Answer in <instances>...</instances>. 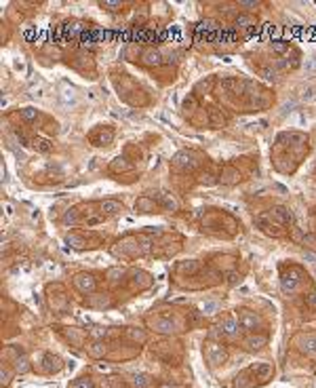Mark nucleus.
<instances>
[{"label":"nucleus","instance_id":"nucleus-1","mask_svg":"<svg viewBox=\"0 0 316 388\" xmlns=\"http://www.w3.org/2000/svg\"><path fill=\"white\" fill-rule=\"evenodd\" d=\"M302 281H304V270L295 264H289L280 270V287H283V293H289L293 295L297 289L302 287Z\"/></svg>","mask_w":316,"mask_h":388},{"label":"nucleus","instance_id":"nucleus-2","mask_svg":"<svg viewBox=\"0 0 316 388\" xmlns=\"http://www.w3.org/2000/svg\"><path fill=\"white\" fill-rule=\"evenodd\" d=\"M257 226H259L261 232H266L268 236H274V239H283V236H287V228L276 224V222H272L270 217H257Z\"/></svg>","mask_w":316,"mask_h":388},{"label":"nucleus","instance_id":"nucleus-3","mask_svg":"<svg viewBox=\"0 0 316 388\" xmlns=\"http://www.w3.org/2000/svg\"><path fill=\"white\" fill-rule=\"evenodd\" d=\"M268 217L272 219V222H276V224H280V226H291V222H293V217H291V211H289L287 207H283V205H274L270 209V213H268Z\"/></svg>","mask_w":316,"mask_h":388},{"label":"nucleus","instance_id":"nucleus-4","mask_svg":"<svg viewBox=\"0 0 316 388\" xmlns=\"http://www.w3.org/2000/svg\"><path fill=\"white\" fill-rule=\"evenodd\" d=\"M297 348H300L306 357H316V336L314 333H302L297 338Z\"/></svg>","mask_w":316,"mask_h":388},{"label":"nucleus","instance_id":"nucleus-5","mask_svg":"<svg viewBox=\"0 0 316 388\" xmlns=\"http://www.w3.org/2000/svg\"><path fill=\"white\" fill-rule=\"evenodd\" d=\"M205 352H207V359H209L211 365H219V363L226 361V348L219 346V344H215V342H209Z\"/></svg>","mask_w":316,"mask_h":388},{"label":"nucleus","instance_id":"nucleus-6","mask_svg":"<svg viewBox=\"0 0 316 388\" xmlns=\"http://www.w3.org/2000/svg\"><path fill=\"white\" fill-rule=\"evenodd\" d=\"M272 365H268V363H259V365H253L251 367V374H253V378H255V382L257 384H266V382H270L272 380Z\"/></svg>","mask_w":316,"mask_h":388},{"label":"nucleus","instance_id":"nucleus-7","mask_svg":"<svg viewBox=\"0 0 316 388\" xmlns=\"http://www.w3.org/2000/svg\"><path fill=\"white\" fill-rule=\"evenodd\" d=\"M238 316H240V325L244 329H249V331H253V329H257L259 325H261V321H259V316L255 314V312H251V310H242L238 312Z\"/></svg>","mask_w":316,"mask_h":388},{"label":"nucleus","instance_id":"nucleus-8","mask_svg":"<svg viewBox=\"0 0 316 388\" xmlns=\"http://www.w3.org/2000/svg\"><path fill=\"white\" fill-rule=\"evenodd\" d=\"M74 285L80 289V291H84V293H93V291H95V279H93V275H86V272H82V275H78L74 279Z\"/></svg>","mask_w":316,"mask_h":388},{"label":"nucleus","instance_id":"nucleus-9","mask_svg":"<svg viewBox=\"0 0 316 388\" xmlns=\"http://www.w3.org/2000/svg\"><path fill=\"white\" fill-rule=\"evenodd\" d=\"M222 329H224V333L228 338H238V333H240V323L234 319V316H228V319L222 323Z\"/></svg>","mask_w":316,"mask_h":388},{"label":"nucleus","instance_id":"nucleus-10","mask_svg":"<svg viewBox=\"0 0 316 388\" xmlns=\"http://www.w3.org/2000/svg\"><path fill=\"white\" fill-rule=\"evenodd\" d=\"M266 344H268V336H251L244 342V346H247V350L255 352V350H261Z\"/></svg>","mask_w":316,"mask_h":388},{"label":"nucleus","instance_id":"nucleus-11","mask_svg":"<svg viewBox=\"0 0 316 388\" xmlns=\"http://www.w3.org/2000/svg\"><path fill=\"white\" fill-rule=\"evenodd\" d=\"M255 384H257V382H255V378H253L251 369H249V372H244V374H240V376L234 380V386H236V388H253Z\"/></svg>","mask_w":316,"mask_h":388},{"label":"nucleus","instance_id":"nucleus-12","mask_svg":"<svg viewBox=\"0 0 316 388\" xmlns=\"http://www.w3.org/2000/svg\"><path fill=\"white\" fill-rule=\"evenodd\" d=\"M173 165L175 167H183V169H188V167H194V158L190 156V152H179L177 156L173 158Z\"/></svg>","mask_w":316,"mask_h":388},{"label":"nucleus","instance_id":"nucleus-13","mask_svg":"<svg viewBox=\"0 0 316 388\" xmlns=\"http://www.w3.org/2000/svg\"><path fill=\"white\" fill-rule=\"evenodd\" d=\"M142 61L146 66H160L162 64V55H160V51H146Z\"/></svg>","mask_w":316,"mask_h":388},{"label":"nucleus","instance_id":"nucleus-14","mask_svg":"<svg viewBox=\"0 0 316 388\" xmlns=\"http://www.w3.org/2000/svg\"><path fill=\"white\" fill-rule=\"evenodd\" d=\"M120 209H122V205H120V202H116V200H103L101 202V211L105 215H114V213H118Z\"/></svg>","mask_w":316,"mask_h":388},{"label":"nucleus","instance_id":"nucleus-15","mask_svg":"<svg viewBox=\"0 0 316 388\" xmlns=\"http://www.w3.org/2000/svg\"><path fill=\"white\" fill-rule=\"evenodd\" d=\"M131 384H133V388H148L150 386V378L146 374H135L131 376Z\"/></svg>","mask_w":316,"mask_h":388},{"label":"nucleus","instance_id":"nucleus-16","mask_svg":"<svg viewBox=\"0 0 316 388\" xmlns=\"http://www.w3.org/2000/svg\"><path fill=\"white\" fill-rule=\"evenodd\" d=\"M89 355H91L93 359H99V357H103V355H105V344H101V342H95V344H91V346H89Z\"/></svg>","mask_w":316,"mask_h":388},{"label":"nucleus","instance_id":"nucleus-17","mask_svg":"<svg viewBox=\"0 0 316 388\" xmlns=\"http://www.w3.org/2000/svg\"><path fill=\"white\" fill-rule=\"evenodd\" d=\"M152 327H154V329H158V331H164V333H171V331H173L171 321H166V319H158L156 323L152 321Z\"/></svg>","mask_w":316,"mask_h":388},{"label":"nucleus","instance_id":"nucleus-18","mask_svg":"<svg viewBox=\"0 0 316 388\" xmlns=\"http://www.w3.org/2000/svg\"><path fill=\"white\" fill-rule=\"evenodd\" d=\"M42 365H45V369H47V372H57V369L61 367V361L49 355V357L45 359V363H42Z\"/></svg>","mask_w":316,"mask_h":388},{"label":"nucleus","instance_id":"nucleus-19","mask_svg":"<svg viewBox=\"0 0 316 388\" xmlns=\"http://www.w3.org/2000/svg\"><path fill=\"white\" fill-rule=\"evenodd\" d=\"M34 148L38 150V152H42V154H47V152H51V142H47V139H34Z\"/></svg>","mask_w":316,"mask_h":388},{"label":"nucleus","instance_id":"nucleus-20","mask_svg":"<svg viewBox=\"0 0 316 388\" xmlns=\"http://www.w3.org/2000/svg\"><path fill=\"white\" fill-rule=\"evenodd\" d=\"M154 202L150 200V198H142V200H139V205L135 207L137 211H142V213H150V211H154Z\"/></svg>","mask_w":316,"mask_h":388},{"label":"nucleus","instance_id":"nucleus-21","mask_svg":"<svg viewBox=\"0 0 316 388\" xmlns=\"http://www.w3.org/2000/svg\"><path fill=\"white\" fill-rule=\"evenodd\" d=\"M15 372H19V374L30 372V363L25 361V357H21V355H19V359L15 361Z\"/></svg>","mask_w":316,"mask_h":388},{"label":"nucleus","instance_id":"nucleus-22","mask_svg":"<svg viewBox=\"0 0 316 388\" xmlns=\"http://www.w3.org/2000/svg\"><path fill=\"white\" fill-rule=\"evenodd\" d=\"M105 333H108V329H105V327H93V329L89 331V336H91L93 340H101Z\"/></svg>","mask_w":316,"mask_h":388},{"label":"nucleus","instance_id":"nucleus-23","mask_svg":"<svg viewBox=\"0 0 316 388\" xmlns=\"http://www.w3.org/2000/svg\"><path fill=\"white\" fill-rule=\"evenodd\" d=\"M217 310V304L215 302H207V304H203V312L205 314H213Z\"/></svg>","mask_w":316,"mask_h":388},{"label":"nucleus","instance_id":"nucleus-24","mask_svg":"<svg viewBox=\"0 0 316 388\" xmlns=\"http://www.w3.org/2000/svg\"><path fill=\"white\" fill-rule=\"evenodd\" d=\"M0 380H2V386H6L8 382H11V372H8L6 367L2 369V374H0Z\"/></svg>","mask_w":316,"mask_h":388},{"label":"nucleus","instance_id":"nucleus-25","mask_svg":"<svg viewBox=\"0 0 316 388\" xmlns=\"http://www.w3.org/2000/svg\"><path fill=\"white\" fill-rule=\"evenodd\" d=\"M129 336L133 338V340H144V331H139V329H129Z\"/></svg>","mask_w":316,"mask_h":388},{"label":"nucleus","instance_id":"nucleus-26","mask_svg":"<svg viewBox=\"0 0 316 388\" xmlns=\"http://www.w3.org/2000/svg\"><path fill=\"white\" fill-rule=\"evenodd\" d=\"M74 388H93V384H91L89 380H78V382L74 384Z\"/></svg>","mask_w":316,"mask_h":388},{"label":"nucleus","instance_id":"nucleus-27","mask_svg":"<svg viewBox=\"0 0 316 388\" xmlns=\"http://www.w3.org/2000/svg\"><path fill=\"white\" fill-rule=\"evenodd\" d=\"M238 4H240L242 8H257V6H259L257 2H238Z\"/></svg>","mask_w":316,"mask_h":388},{"label":"nucleus","instance_id":"nucleus-28","mask_svg":"<svg viewBox=\"0 0 316 388\" xmlns=\"http://www.w3.org/2000/svg\"><path fill=\"white\" fill-rule=\"evenodd\" d=\"M162 388H169V386H162Z\"/></svg>","mask_w":316,"mask_h":388}]
</instances>
